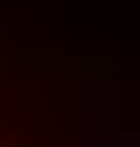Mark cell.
<instances>
[{"label":"cell","mask_w":140,"mask_h":147,"mask_svg":"<svg viewBox=\"0 0 140 147\" xmlns=\"http://www.w3.org/2000/svg\"><path fill=\"white\" fill-rule=\"evenodd\" d=\"M0 147H42V140L21 126V112H14V105H0Z\"/></svg>","instance_id":"obj_1"}]
</instances>
